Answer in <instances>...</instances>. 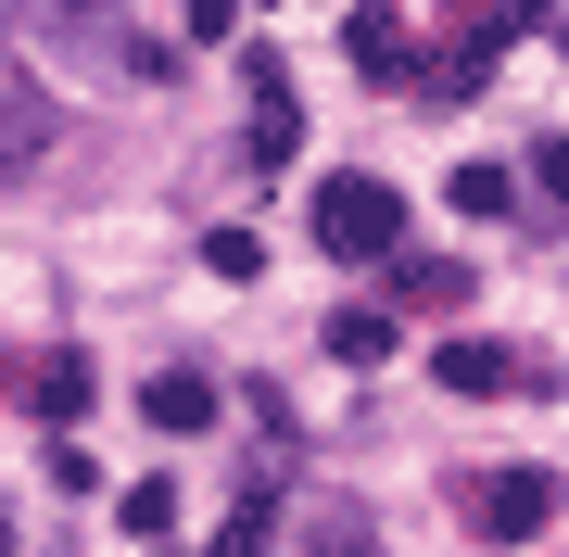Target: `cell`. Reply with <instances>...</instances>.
I'll return each mask as SVG.
<instances>
[{"mask_svg":"<svg viewBox=\"0 0 569 557\" xmlns=\"http://www.w3.org/2000/svg\"><path fill=\"white\" fill-rule=\"evenodd\" d=\"M140 418H152V431H203V418H216V380H203V368H164V380L140 392Z\"/></svg>","mask_w":569,"mask_h":557,"instance_id":"obj_6","label":"cell"},{"mask_svg":"<svg viewBox=\"0 0 569 557\" xmlns=\"http://www.w3.org/2000/svg\"><path fill=\"white\" fill-rule=\"evenodd\" d=\"M468 519H481L493 545H531V533L557 519V481H545V469H481V481H468Z\"/></svg>","mask_w":569,"mask_h":557,"instance_id":"obj_2","label":"cell"},{"mask_svg":"<svg viewBox=\"0 0 569 557\" xmlns=\"http://www.w3.org/2000/svg\"><path fill=\"white\" fill-rule=\"evenodd\" d=\"M456 216H507V178H493V166H456Z\"/></svg>","mask_w":569,"mask_h":557,"instance_id":"obj_13","label":"cell"},{"mask_svg":"<svg viewBox=\"0 0 569 557\" xmlns=\"http://www.w3.org/2000/svg\"><path fill=\"white\" fill-rule=\"evenodd\" d=\"M329 355H342V368H367V355H392V317H380V305H342V317H329Z\"/></svg>","mask_w":569,"mask_h":557,"instance_id":"obj_9","label":"cell"},{"mask_svg":"<svg viewBox=\"0 0 569 557\" xmlns=\"http://www.w3.org/2000/svg\"><path fill=\"white\" fill-rule=\"evenodd\" d=\"M342 51H355V77H380V89H406V77H418V63H406V39H392V13H380V0H367V13L342 26Z\"/></svg>","mask_w":569,"mask_h":557,"instance_id":"obj_5","label":"cell"},{"mask_svg":"<svg viewBox=\"0 0 569 557\" xmlns=\"http://www.w3.org/2000/svg\"><path fill=\"white\" fill-rule=\"evenodd\" d=\"M216 557H266V507H241V519H228V533H216Z\"/></svg>","mask_w":569,"mask_h":557,"instance_id":"obj_16","label":"cell"},{"mask_svg":"<svg viewBox=\"0 0 569 557\" xmlns=\"http://www.w3.org/2000/svg\"><path fill=\"white\" fill-rule=\"evenodd\" d=\"M26 406H39V418H89V368H77V355H51V368L26 380Z\"/></svg>","mask_w":569,"mask_h":557,"instance_id":"obj_8","label":"cell"},{"mask_svg":"<svg viewBox=\"0 0 569 557\" xmlns=\"http://www.w3.org/2000/svg\"><path fill=\"white\" fill-rule=\"evenodd\" d=\"M531 190H545V203L569 216V140H545V152H531Z\"/></svg>","mask_w":569,"mask_h":557,"instance_id":"obj_15","label":"cell"},{"mask_svg":"<svg viewBox=\"0 0 569 557\" xmlns=\"http://www.w3.org/2000/svg\"><path fill=\"white\" fill-rule=\"evenodd\" d=\"M241 26V0H190V39H228Z\"/></svg>","mask_w":569,"mask_h":557,"instance_id":"obj_17","label":"cell"},{"mask_svg":"<svg viewBox=\"0 0 569 557\" xmlns=\"http://www.w3.org/2000/svg\"><path fill=\"white\" fill-rule=\"evenodd\" d=\"M203 267H216V279H253V267H266V241H253V228H216Z\"/></svg>","mask_w":569,"mask_h":557,"instance_id":"obj_11","label":"cell"},{"mask_svg":"<svg viewBox=\"0 0 569 557\" xmlns=\"http://www.w3.org/2000/svg\"><path fill=\"white\" fill-rule=\"evenodd\" d=\"M317 241L342 253V267L406 253V203H392V178H317Z\"/></svg>","mask_w":569,"mask_h":557,"instance_id":"obj_1","label":"cell"},{"mask_svg":"<svg viewBox=\"0 0 569 557\" xmlns=\"http://www.w3.org/2000/svg\"><path fill=\"white\" fill-rule=\"evenodd\" d=\"M481 77H493V63H481V51H468V39H456L443 63H418V89H430V102H468V89H481Z\"/></svg>","mask_w":569,"mask_h":557,"instance_id":"obj_10","label":"cell"},{"mask_svg":"<svg viewBox=\"0 0 569 557\" xmlns=\"http://www.w3.org/2000/svg\"><path fill=\"white\" fill-rule=\"evenodd\" d=\"M178 519V481H127V533H164Z\"/></svg>","mask_w":569,"mask_h":557,"instance_id":"obj_12","label":"cell"},{"mask_svg":"<svg viewBox=\"0 0 569 557\" xmlns=\"http://www.w3.org/2000/svg\"><path fill=\"white\" fill-rule=\"evenodd\" d=\"M443 392H545V368H519V342H493V330H443Z\"/></svg>","mask_w":569,"mask_h":557,"instance_id":"obj_3","label":"cell"},{"mask_svg":"<svg viewBox=\"0 0 569 557\" xmlns=\"http://www.w3.org/2000/svg\"><path fill=\"white\" fill-rule=\"evenodd\" d=\"M0 545H13V519H0Z\"/></svg>","mask_w":569,"mask_h":557,"instance_id":"obj_18","label":"cell"},{"mask_svg":"<svg viewBox=\"0 0 569 557\" xmlns=\"http://www.w3.org/2000/svg\"><path fill=\"white\" fill-rule=\"evenodd\" d=\"M468 26H481V39H519V26H545V13H531V0H468Z\"/></svg>","mask_w":569,"mask_h":557,"instance_id":"obj_14","label":"cell"},{"mask_svg":"<svg viewBox=\"0 0 569 557\" xmlns=\"http://www.w3.org/2000/svg\"><path fill=\"white\" fill-rule=\"evenodd\" d=\"M392 291H406V305H430V317H456V305H468V267H443V253H406V267H392Z\"/></svg>","mask_w":569,"mask_h":557,"instance_id":"obj_7","label":"cell"},{"mask_svg":"<svg viewBox=\"0 0 569 557\" xmlns=\"http://www.w3.org/2000/svg\"><path fill=\"white\" fill-rule=\"evenodd\" d=\"M39 152H51V102L13 77V63H0V178H13V166H39Z\"/></svg>","mask_w":569,"mask_h":557,"instance_id":"obj_4","label":"cell"}]
</instances>
